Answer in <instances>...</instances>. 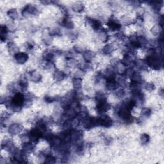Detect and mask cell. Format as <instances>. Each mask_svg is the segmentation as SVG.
<instances>
[{
	"label": "cell",
	"mask_w": 164,
	"mask_h": 164,
	"mask_svg": "<svg viewBox=\"0 0 164 164\" xmlns=\"http://www.w3.org/2000/svg\"><path fill=\"white\" fill-rule=\"evenodd\" d=\"M131 82H139V83H142V76L140 75V73L138 71H135L134 73L131 76Z\"/></svg>",
	"instance_id": "31"
},
{
	"label": "cell",
	"mask_w": 164,
	"mask_h": 164,
	"mask_svg": "<svg viewBox=\"0 0 164 164\" xmlns=\"http://www.w3.org/2000/svg\"><path fill=\"white\" fill-rule=\"evenodd\" d=\"M85 8V6L83 5V3H74L72 6V10L73 12L76 13H81L83 11V10Z\"/></svg>",
	"instance_id": "27"
},
{
	"label": "cell",
	"mask_w": 164,
	"mask_h": 164,
	"mask_svg": "<svg viewBox=\"0 0 164 164\" xmlns=\"http://www.w3.org/2000/svg\"><path fill=\"white\" fill-rule=\"evenodd\" d=\"M66 73H64L62 70H56L54 71L53 74V78L54 80V81H56L57 82H62V80L66 78Z\"/></svg>",
	"instance_id": "22"
},
{
	"label": "cell",
	"mask_w": 164,
	"mask_h": 164,
	"mask_svg": "<svg viewBox=\"0 0 164 164\" xmlns=\"http://www.w3.org/2000/svg\"><path fill=\"white\" fill-rule=\"evenodd\" d=\"M23 129V126L21 124L19 123H12L8 127V133L11 135H16L21 133Z\"/></svg>",
	"instance_id": "12"
},
{
	"label": "cell",
	"mask_w": 164,
	"mask_h": 164,
	"mask_svg": "<svg viewBox=\"0 0 164 164\" xmlns=\"http://www.w3.org/2000/svg\"><path fill=\"white\" fill-rule=\"evenodd\" d=\"M107 27L112 31H119L121 28V24L120 21L115 18H111L107 22Z\"/></svg>",
	"instance_id": "9"
},
{
	"label": "cell",
	"mask_w": 164,
	"mask_h": 164,
	"mask_svg": "<svg viewBox=\"0 0 164 164\" xmlns=\"http://www.w3.org/2000/svg\"><path fill=\"white\" fill-rule=\"evenodd\" d=\"M30 80L34 83H38L41 81L42 76L37 70H33L30 73Z\"/></svg>",
	"instance_id": "24"
},
{
	"label": "cell",
	"mask_w": 164,
	"mask_h": 164,
	"mask_svg": "<svg viewBox=\"0 0 164 164\" xmlns=\"http://www.w3.org/2000/svg\"><path fill=\"white\" fill-rule=\"evenodd\" d=\"M98 38L99 39L101 40L102 42H107L108 40V35L107 31L105 30H100L98 33Z\"/></svg>",
	"instance_id": "33"
},
{
	"label": "cell",
	"mask_w": 164,
	"mask_h": 164,
	"mask_svg": "<svg viewBox=\"0 0 164 164\" xmlns=\"http://www.w3.org/2000/svg\"><path fill=\"white\" fill-rule=\"evenodd\" d=\"M135 71V70H134L133 67H129L128 69H126V70H125V72H124L123 75H124L125 77H126V78H130L131 76H132V75L134 73Z\"/></svg>",
	"instance_id": "40"
},
{
	"label": "cell",
	"mask_w": 164,
	"mask_h": 164,
	"mask_svg": "<svg viewBox=\"0 0 164 164\" xmlns=\"http://www.w3.org/2000/svg\"><path fill=\"white\" fill-rule=\"evenodd\" d=\"M159 94L162 97H163V90L162 89L160 90V91L159 92Z\"/></svg>",
	"instance_id": "53"
},
{
	"label": "cell",
	"mask_w": 164,
	"mask_h": 164,
	"mask_svg": "<svg viewBox=\"0 0 164 164\" xmlns=\"http://www.w3.org/2000/svg\"><path fill=\"white\" fill-rule=\"evenodd\" d=\"M115 95L116 96V97L118 98H122L125 96V91L123 89H117V91L115 92Z\"/></svg>",
	"instance_id": "43"
},
{
	"label": "cell",
	"mask_w": 164,
	"mask_h": 164,
	"mask_svg": "<svg viewBox=\"0 0 164 164\" xmlns=\"http://www.w3.org/2000/svg\"><path fill=\"white\" fill-rule=\"evenodd\" d=\"M24 94L21 92H15L11 98H6L5 105L7 108L13 112H19L24 106Z\"/></svg>",
	"instance_id": "2"
},
{
	"label": "cell",
	"mask_w": 164,
	"mask_h": 164,
	"mask_svg": "<svg viewBox=\"0 0 164 164\" xmlns=\"http://www.w3.org/2000/svg\"><path fill=\"white\" fill-rule=\"evenodd\" d=\"M42 3H43V4H49V3H51V1H41Z\"/></svg>",
	"instance_id": "54"
},
{
	"label": "cell",
	"mask_w": 164,
	"mask_h": 164,
	"mask_svg": "<svg viewBox=\"0 0 164 164\" xmlns=\"http://www.w3.org/2000/svg\"><path fill=\"white\" fill-rule=\"evenodd\" d=\"M152 114V111L149 108H142L141 110V115L143 117H149Z\"/></svg>",
	"instance_id": "39"
},
{
	"label": "cell",
	"mask_w": 164,
	"mask_h": 164,
	"mask_svg": "<svg viewBox=\"0 0 164 164\" xmlns=\"http://www.w3.org/2000/svg\"><path fill=\"white\" fill-rule=\"evenodd\" d=\"M73 85L75 91H79V90L82 88V79L74 78L73 80Z\"/></svg>",
	"instance_id": "30"
},
{
	"label": "cell",
	"mask_w": 164,
	"mask_h": 164,
	"mask_svg": "<svg viewBox=\"0 0 164 164\" xmlns=\"http://www.w3.org/2000/svg\"><path fill=\"white\" fill-rule=\"evenodd\" d=\"M19 87H20L21 90L22 92H24L27 91V89L28 87V78L26 75H22L19 78V82H18Z\"/></svg>",
	"instance_id": "17"
},
{
	"label": "cell",
	"mask_w": 164,
	"mask_h": 164,
	"mask_svg": "<svg viewBox=\"0 0 164 164\" xmlns=\"http://www.w3.org/2000/svg\"><path fill=\"white\" fill-rule=\"evenodd\" d=\"M96 111L99 114H105V113L108 112L111 108V105L107 101H99L97 102V104L96 106Z\"/></svg>",
	"instance_id": "8"
},
{
	"label": "cell",
	"mask_w": 164,
	"mask_h": 164,
	"mask_svg": "<svg viewBox=\"0 0 164 164\" xmlns=\"http://www.w3.org/2000/svg\"><path fill=\"white\" fill-rule=\"evenodd\" d=\"M133 64L135 65V66H136L137 68H139V69L141 70H147V67H148L145 62H144L143 61L140 60L134 61Z\"/></svg>",
	"instance_id": "29"
},
{
	"label": "cell",
	"mask_w": 164,
	"mask_h": 164,
	"mask_svg": "<svg viewBox=\"0 0 164 164\" xmlns=\"http://www.w3.org/2000/svg\"><path fill=\"white\" fill-rule=\"evenodd\" d=\"M115 112L125 124H130L133 123L134 117L131 114V110L123 105H118L115 107Z\"/></svg>",
	"instance_id": "3"
},
{
	"label": "cell",
	"mask_w": 164,
	"mask_h": 164,
	"mask_svg": "<svg viewBox=\"0 0 164 164\" xmlns=\"http://www.w3.org/2000/svg\"><path fill=\"white\" fill-rule=\"evenodd\" d=\"M44 163H49V164H53L56 163V158L51 155H46L45 157Z\"/></svg>",
	"instance_id": "38"
},
{
	"label": "cell",
	"mask_w": 164,
	"mask_h": 164,
	"mask_svg": "<svg viewBox=\"0 0 164 164\" xmlns=\"http://www.w3.org/2000/svg\"><path fill=\"white\" fill-rule=\"evenodd\" d=\"M38 14V10L36 6L33 5H27L22 10V15L24 17H28L31 15H36Z\"/></svg>",
	"instance_id": "7"
},
{
	"label": "cell",
	"mask_w": 164,
	"mask_h": 164,
	"mask_svg": "<svg viewBox=\"0 0 164 164\" xmlns=\"http://www.w3.org/2000/svg\"><path fill=\"white\" fill-rule=\"evenodd\" d=\"M83 126L86 130H91L96 126H98V117L87 116L81 120Z\"/></svg>",
	"instance_id": "4"
},
{
	"label": "cell",
	"mask_w": 164,
	"mask_h": 164,
	"mask_svg": "<svg viewBox=\"0 0 164 164\" xmlns=\"http://www.w3.org/2000/svg\"><path fill=\"white\" fill-rule=\"evenodd\" d=\"M87 22L90 25L93 30L96 31H99L102 30V24L100 21L98 19H93L91 17H87Z\"/></svg>",
	"instance_id": "11"
},
{
	"label": "cell",
	"mask_w": 164,
	"mask_h": 164,
	"mask_svg": "<svg viewBox=\"0 0 164 164\" xmlns=\"http://www.w3.org/2000/svg\"><path fill=\"white\" fill-rule=\"evenodd\" d=\"M6 14H7V15L12 20H16L19 17V13L17 11V10L15 8L9 10Z\"/></svg>",
	"instance_id": "32"
},
{
	"label": "cell",
	"mask_w": 164,
	"mask_h": 164,
	"mask_svg": "<svg viewBox=\"0 0 164 164\" xmlns=\"http://www.w3.org/2000/svg\"><path fill=\"white\" fill-rule=\"evenodd\" d=\"M85 72L82 70V69H79L76 70L75 73V78H81L84 75Z\"/></svg>",
	"instance_id": "48"
},
{
	"label": "cell",
	"mask_w": 164,
	"mask_h": 164,
	"mask_svg": "<svg viewBox=\"0 0 164 164\" xmlns=\"http://www.w3.org/2000/svg\"><path fill=\"white\" fill-rule=\"evenodd\" d=\"M162 55L155 48H151L147 52L145 60L147 66L155 70H160L162 67Z\"/></svg>",
	"instance_id": "1"
},
{
	"label": "cell",
	"mask_w": 164,
	"mask_h": 164,
	"mask_svg": "<svg viewBox=\"0 0 164 164\" xmlns=\"http://www.w3.org/2000/svg\"><path fill=\"white\" fill-rule=\"evenodd\" d=\"M28 135L29 138H30V141L34 144L38 143L41 138H43V133L36 127L31 129L30 131H28Z\"/></svg>",
	"instance_id": "6"
},
{
	"label": "cell",
	"mask_w": 164,
	"mask_h": 164,
	"mask_svg": "<svg viewBox=\"0 0 164 164\" xmlns=\"http://www.w3.org/2000/svg\"><path fill=\"white\" fill-rule=\"evenodd\" d=\"M43 59L46 62H53L54 58V54L50 50H46L43 53Z\"/></svg>",
	"instance_id": "26"
},
{
	"label": "cell",
	"mask_w": 164,
	"mask_h": 164,
	"mask_svg": "<svg viewBox=\"0 0 164 164\" xmlns=\"http://www.w3.org/2000/svg\"><path fill=\"white\" fill-rule=\"evenodd\" d=\"M61 25L66 28L68 29V30H72L75 27L73 22L68 16H66L62 19V21H61Z\"/></svg>",
	"instance_id": "19"
},
{
	"label": "cell",
	"mask_w": 164,
	"mask_h": 164,
	"mask_svg": "<svg viewBox=\"0 0 164 164\" xmlns=\"http://www.w3.org/2000/svg\"><path fill=\"white\" fill-rule=\"evenodd\" d=\"M140 140L141 144H142V145H146V144H148L149 142L150 136L147 133H142L140 135Z\"/></svg>",
	"instance_id": "36"
},
{
	"label": "cell",
	"mask_w": 164,
	"mask_h": 164,
	"mask_svg": "<svg viewBox=\"0 0 164 164\" xmlns=\"http://www.w3.org/2000/svg\"><path fill=\"white\" fill-rule=\"evenodd\" d=\"M35 150V145L33 143L31 142H28L26 143H23L22 146V151L26 155H28L33 153Z\"/></svg>",
	"instance_id": "16"
},
{
	"label": "cell",
	"mask_w": 164,
	"mask_h": 164,
	"mask_svg": "<svg viewBox=\"0 0 164 164\" xmlns=\"http://www.w3.org/2000/svg\"><path fill=\"white\" fill-rule=\"evenodd\" d=\"M149 3L153 10H155V11H158L162 7L163 1H151Z\"/></svg>",
	"instance_id": "37"
},
{
	"label": "cell",
	"mask_w": 164,
	"mask_h": 164,
	"mask_svg": "<svg viewBox=\"0 0 164 164\" xmlns=\"http://www.w3.org/2000/svg\"><path fill=\"white\" fill-rule=\"evenodd\" d=\"M83 135V134L82 131L72 130L70 131V140L74 144L82 142Z\"/></svg>",
	"instance_id": "10"
},
{
	"label": "cell",
	"mask_w": 164,
	"mask_h": 164,
	"mask_svg": "<svg viewBox=\"0 0 164 164\" xmlns=\"http://www.w3.org/2000/svg\"><path fill=\"white\" fill-rule=\"evenodd\" d=\"M129 88L132 93L142 91V83L131 82L129 85Z\"/></svg>",
	"instance_id": "20"
},
{
	"label": "cell",
	"mask_w": 164,
	"mask_h": 164,
	"mask_svg": "<svg viewBox=\"0 0 164 164\" xmlns=\"http://www.w3.org/2000/svg\"><path fill=\"white\" fill-rule=\"evenodd\" d=\"M118 84L115 80V77L107 78L106 80L105 87L108 91H115L118 89Z\"/></svg>",
	"instance_id": "13"
},
{
	"label": "cell",
	"mask_w": 164,
	"mask_h": 164,
	"mask_svg": "<svg viewBox=\"0 0 164 164\" xmlns=\"http://www.w3.org/2000/svg\"><path fill=\"white\" fill-rule=\"evenodd\" d=\"M96 102L99 101H107V96H106L105 93L103 92L99 91L97 92L95 96Z\"/></svg>",
	"instance_id": "34"
},
{
	"label": "cell",
	"mask_w": 164,
	"mask_h": 164,
	"mask_svg": "<svg viewBox=\"0 0 164 164\" xmlns=\"http://www.w3.org/2000/svg\"><path fill=\"white\" fill-rule=\"evenodd\" d=\"M92 69V65L91 64V62H86L85 64H83V67L81 69L83 71H87V70H89Z\"/></svg>",
	"instance_id": "46"
},
{
	"label": "cell",
	"mask_w": 164,
	"mask_h": 164,
	"mask_svg": "<svg viewBox=\"0 0 164 164\" xmlns=\"http://www.w3.org/2000/svg\"><path fill=\"white\" fill-rule=\"evenodd\" d=\"M7 48L8 52L11 54H15L19 53V48L17 45H16L14 42L10 41L7 44Z\"/></svg>",
	"instance_id": "23"
},
{
	"label": "cell",
	"mask_w": 164,
	"mask_h": 164,
	"mask_svg": "<svg viewBox=\"0 0 164 164\" xmlns=\"http://www.w3.org/2000/svg\"><path fill=\"white\" fill-rule=\"evenodd\" d=\"M123 22L125 24H133V22L132 21L133 20H131V19L129 17H123Z\"/></svg>",
	"instance_id": "50"
},
{
	"label": "cell",
	"mask_w": 164,
	"mask_h": 164,
	"mask_svg": "<svg viewBox=\"0 0 164 164\" xmlns=\"http://www.w3.org/2000/svg\"><path fill=\"white\" fill-rule=\"evenodd\" d=\"M1 147L3 149H5L6 151L12 153L15 149L14 142L10 140H5L3 141L1 144Z\"/></svg>",
	"instance_id": "15"
},
{
	"label": "cell",
	"mask_w": 164,
	"mask_h": 164,
	"mask_svg": "<svg viewBox=\"0 0 164 164\" xmlns=\"http://www.w3.org/2000/svg\"><path fill=\"white\" fill-rule=\"evenodd\" d=\"M113 120L108 115L102 114L100 117H98V126L108 128L113 125Z\"/></svg>",
	"instance_id": "5"
},
{
	"label": "cell",
	"mask_w": 164,
	"mask_h": 164,
	"mask_svg": "<svg viewBox=\"0 0 164 164\" xmlns=\"http://www.w3.org/2000/svg\"><path fill=\"white\" fill-rule=\"evenodd\" d=\"M78 61H76L74 59H68V61H67V66H68L69 67L75 68V67L78 66Z\"/></svg>",
	"instance_id": "41"
},
{
	"label": "cell",
	"mask_w": 164,
	"mask_h": 164,
	"mask_svg": "<svg viewBox=\"0 0 164 164\" xmlns=\"http://www.w3.org/2000/svg\"><path fill=\"white\" fill-rule=\"evenodd\" d=\"M144 88L147 91H153V90L155 89V85L152 83H146V84L144 85Z\"/></svg>",
	"instance_id": "42"
},
{
	"label": "cell",
	"mask_w": 164,
	"mask_h": 164,
	"mask_svg": "<svg viewBox=\"0 0 164 164\" xmlns=\"http://www.w3.org/2000/svg\"><path fill=\"white\" fill-rule=\"evenodd\" d=\"M121 64L124 65L125 67H130L131 66V64L133 63V61L131 59V57L128 54H124L123 59L121 60Z\"/></svg>",
	"instance_id": "25"
},
{
	"label": "cell",
	"mask_w": 164,
	"mask_h": 164,
	"mask_svg": "<svg viewBox=\"0 0 164 164\" xmlns=\"http://www.w3.org/2000/svg\"><path fill=\"white\" fill-rule=\"evenodd\" d=\"M15 85L14 83H10L7 86V89L10 92H14L15 90Z\"/></svg>",
	"instance_id": "51"
},
{
	"label": "cell",
	"mask_w": 164,
	"mask_h": 164,
	"mask_svg": "<svg viewBox=\"0 0 164 164\" xmlns=\"http://www.w3.org/2000/svg\"><path fill=\"white\" fill-rule=\"evenodd\" d=\"M83 57L85 60V62H91L96 57V53L94 51L91 50L84 51L83 53Z\"/></svg>",
	"instance_id": "18"
},
{
	"label": "cell",
	"mask_w": 164,
	"mask_h": 164,
	"mask_svg": "<svg viewBox=\"0 0 164 164\" xmlns=\"http://www.w3.org/2000/svg\"><path fill=\"white\" fill-rule=\"evenodd\" d=\"M8 31L9 29L7 26L6 25H1V28H0V38L2 42L5 41L7 39L8 36Z\"/></svg>",
	"instance_id": "21"
},
{
	"label": "cell",
	"mask_w": 164,
	"mask_h": 164,
	"mask_svg": "<svg viewBox=\"0 0 164 164\" xmlns=\"http://www.w3.org/2000/svg\"><path fill=\"white\" fill-rule=\"evenodd\" d=\"M41 120L43 121L45 124H46L47 125L48 124H51L53 122L52 117H44Z\"/></svg>",
	"instance_id": "49"
},
{
	"label": "cell",
	"mask_w": 164,
	"mask_h": 164,
	"mask_svg": "<svg viewBox=\"0 0 164 164\" xmlns=\"http://www.w3.org/2000/svg\"><path fill=\"white\" fill-rule=\"evenodd\" d=\"M57 100V98L55 97H53V96H46L44 97V101H46L47 103H51Z\"/></svg>",
	"instance_id": "44"
},
{
	"label": "cell",
	"mask_w": 164,
	"mask_h": 164,
	"mask_svg": "<svg viewBox=\"0 0 164 164\" xmlns=\"http://www.w3.org/2000/svg\"><path fill=\"white\" fill-rule=\"evenodd\" d=\"M53 66H54V64L53 62H46V65H45L46 69H52Z\"/></svg>",
	"instance_id": "52"
},
{
	"label": "cell",
	"mask_w": 164,
	"mask_h": 164,
	"mask_svg": "<svg viewBox=\"0 0 164 164\" xmlns=\"http://www.w3.org/2000/svg\"><path fill=\"white\" fill-rule=\"evenodd\" d=\"M60 34L61 31L59 28H54L51 29V31H50V36H52V35H60Z\"/></svg>",
	"instance_id": "45"
},
{
	"label": "cell",
	"mask_w": 164,
	"mask_h": 164,
	"mask_svg": "<svg viewBox=\"0 0 164 164\" xmlns=\"http://www.w3.org/2000/svg\"><path fill=\"white\" fill-rule=\"evenodd\" d=\"M115 50L114 46L112 44H106L105 46L103 47V48L102 49V51L106 55H108V54H111Z\"/></svg>",
	"instance_id": "28"
},
{
	"label": "cell",
	"mask_w": 164,
	"mask_h": 164,
	"mask_svg": "<svg viewBox=\"0 0 164 164\" xmlns=\"http://www.w3.org/2000/svg\"><path fill=\"white\" fill-rule=\"evenodd\" d=\"M103 77H104L103 74L101 73V72H99V71L95 75V81H96V82L99 83L102 80V78H103Z\"/></svg>",
	"instance_id": "47"
},
{
	"label": "cell",
	"mask_w": 164,
	"mask_h": 164,
	"mask_svg": "<svg viewBox=\"0 0 164 164\" xmlns=\"http://www.w3.org/2000/svg\"><path fill=\"white\" fill-rule=\"evenodd\" d=\"M14 59L16 62L19 64H24L28 60V55L27 53L24 52H19L14 55Z\"/></svg>",
	"instance_id": "14"
},
{
	"label": "cell",
	"mask_w": 164,
	"mask_h": 164,
	"mask_svg": "<svg viewBox=\"0 0 164 164\" xmlns=\"http://www.w3.org/2000/svg\"><path fill=\"white\" fill-rule=\"evenodd\" d=\"M151 31L152 32L153 35H156V36H159L160 34L162 33V27L159 24L155 25L152 28L151 30Z\"/></svg>",
	"instance_id": "35"
}]
</instances>
